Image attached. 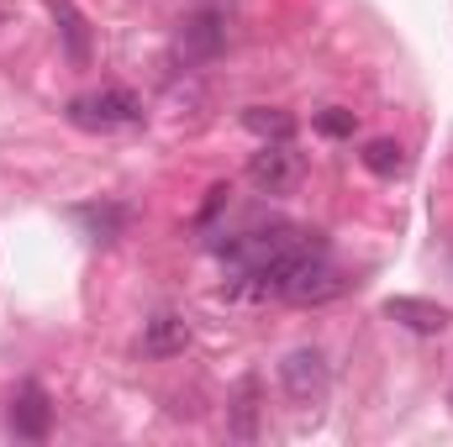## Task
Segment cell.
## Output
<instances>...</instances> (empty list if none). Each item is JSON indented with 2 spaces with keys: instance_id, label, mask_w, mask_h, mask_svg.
Segmentation results:
<instances>
[{
  "instance_id": "6da1fadb",
  "label": "cell",
  "mask_w": 453,
  "mask_h": 447,
  "mask_svg": "<svg viewBox=\"0 0 453 447\" xmlns=\"http://www.w3.org/2000/svg\"><path fill=\"white\" fill-rule=\"evenodd\" d=\"M69 121L85 132H116V126H137L142 121V101L132 90H96V95H74L69 101Z\"/></svg>"
},
{
  "instance_id": "7a4b0ae2",
  "label": "cell",
  "mask_w": 453,
  "mask_h": 447,
  "mask_svg": "<svg viewBox=\"0 0 453 447\" xmlns=\"http://www.w3.org/2000/svg\"><path fill=\"white\" fill-rule=\"evenodd\" d=\"M280 384H285V395H290L296 405H306V411L322 405V400H327V384H333V368H327L322 347H296V352H285Z\"/></svg>"
},
{
  "instance_id": "3957f363",
  "label": "cell",
  "mask_w": 453,
  "mask_h": 447,
  "mask_svg": "<svg viewBox=\"0 0 453 447\" xmlns=\"http://www.w3.org/2000/svg\"><path fill=\"white\" fill-rule=\"evenodd\" d=\"M342 295V274L317 253V247H306L301 258H296V269H290V279H285V290H280V300H296V306H322V300H333Z\"/></svg>"
},
{
  "instance_id": "277c9868",
  "label": "cell",
  "mask_w": 453,
  "mask_h": 447,
  "mask_svg": "<svg viewBox=\"0 0 453 447\" xmlns=\"http://www.w3.org/2000/svg\"><path fill=\"white\" fill-rule=\"evenodd\" d=\"M174 48H180V58H185V64H206V58H217V53L226 48V16L217 11V5L190 11V16L180 21Z\"/></svg>"
},
{
  "instance_id": "5b68a950",
  "label": "cell",
  "mask_w": 453,
  "mask_h": 447,
  "mask_svg": "<svg viewBox=\"0 0 453 447\" xmlns=\"http://www.w3.org/2000/svg\"><path fill=\"white\" fill-rule=\"evenodd\" d=\"M248 179H253L258 190L280 195V190H290V185L301 179V158H296L285 142H269V148H258V153H253V163H248Z\"/></svg>"
},
{
  "instance_id": "8992f818",
  "label": "cell",
  "mask_w": 453,
  "mask_h": 447,
  "mask_svg": "<svg viewBox=\"0 0 453 447\" xmlns=\"http://www.w3.org/2000/svg\"><path fill=\"white\" fill-rule=\"evenodd\" d=\"M48 427H53V405H48L42 384H21L16 400H11V432L27 437V443H42Z\"/></svg>"
},
{
  "instance_id": "52a82bcc",
  "label": "cell",
  "mask_w": 453,
  "mask_h": 447,
  "mask_svg": "<svg viewBox=\"0 0 453 447\" xmlns=\"http://www.w3.org/2000/svg\"><path fill=\"white\" fill-rule=\"evenodd\" d=\"M190 347V322L180 311H158L142 322V352L148 358H180Z\"/></svg>"
},
{
  "instance_id": "ba28073f",
  "label": "cell",
  "mask_w": 453,
  "mask_h": 447,
  "mask_svg": "<svg viewBox=\"0 0 453 447\" xmlns=\"http://www.w3.org/2000/svg\"><path fill=\"white\" fill-rule=\"evenodd\" d=\"M385 316L401 322L406 332H422V337H433V332L449 327V311L433 306V300H417V295H390V300H385Z\"/></svg>"
},
{
  "instance_id": "9c48e42d",
  "label": "cell",
  "mask_w": 453,
  "mask_h": 447,
  "mask_svg": "<svg viewBox=\"0 0 453 447\" xmlns=\"http://www.w3.org/2000/svg\"><path fill=\"white\" fill-rule=\"evenodd\" d=\"M258 379L248 374L242 384H237V395H232V405H226V432L237 437V443H258Z\"/></svg>"
},
{
  "instance_id": "30bf717a",
  "label": "cell",
  "mask_w": 453,
  "mask_h": 447,
  "mask_svg": "<svg viewBox=\"0 0 453 447\" xmlns=\"http://www.w3.org/2000/svg\"><path fill=\"white\" fill-rule=\"evenodd\" d=\"M53 16H58V32H64L69 58H74V64H90V27H85V16H80L69 0H53Z\"/></svg>"
},
{
  "instance_id": "8fae6325",
  "label": "cell",
  "mask_w": 453,
  "mask_h": 447,
  "mask_svg": "<svg viewBox=\"0 0 453 447\" xmlns=\"http://www.w3.org/2000/svg\"><path fill=\"white\" fill-rule=\"evenodd\" d=\"M364 169L380 174V179H395V174H406V148H401L395 137H374V142L364 148Z\"/></svg>"
},
{
  "instance_id": "7c38bea8",
  "label": "cell",
  "mask_w": 453,
  "mask_h": 447,
  "mask_svg": "<svg viewBox=\"0 0 453 447\" xmlns=\"http://www.w3.org/2000/svg\"><path fill=\"white\" fill-rule=\"evenodd\" d=\"M242 121H248V132L274 137V142H290V137H296V116H290V111H274V106H253Z\"/></svg>"
},
{
  "instance_id": "4fadbf2b",
  "label": "cell",
  "mask_w": 453,
  "mask_h": 447,
  "mask_svg": "<svg viewBox=\"0 0 453 447\" xmlns=\"http://www.w3.org/2000/svg\"><path fill=\"white\" fill-rule=\"evenodd\" d=\"M80 222L96 231V242H116V231L127 226V211H121V206H85Z\"/></svg>"
},
{
  "instance_id": "5bb4252c",
  "label": "cell",
  "mask_w": 453,
  "mask_h": 447,
  "mask_svg": "<svg viewBox=\"0 0 453 447\" xmlns=\"http://www.w3.org/2000/svg\"><path fill=\"white\" fill-rule=\"evenodd\" d=\"M353 111H342V106H327V111L317 116V132H327V137H353Z\"/></svg>"
}]
</instances>
